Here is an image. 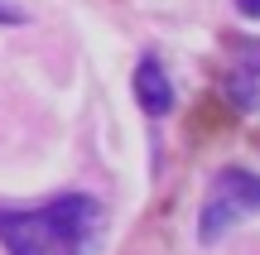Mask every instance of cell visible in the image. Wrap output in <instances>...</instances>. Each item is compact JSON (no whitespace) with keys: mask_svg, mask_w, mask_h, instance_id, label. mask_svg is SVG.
<instances>
[{"mask_svg":"<svg viewBox=\"0 0 260 255\" xmlns=\"http://www.w3.org/2000/svg\"><path fill=\"white\" fill-rule=\"evenodd\" d=\"M102 207L87 193H63L44 207H0V246L10 255H87Z\"/></svg>","mask_w":260,"mask_h":255,"instance_id":"1","label":"cell"},{"mask_svg":"<svg viewBox=\"0 0 260 255\" xmlns=\"http://www.w3.org/2000/svg\"><path fill=\"white\" fill-rule=\"evenodd\" d=\"M255 212H260V173L236 169V164L222 169L212 178V188H207L203 217H198V236H203V246L222 241L241 217H255Z\"/></svg>","mask_w":260,"mask_h":255,"instance_id":"2","label":"cell"},{"mask_svg":"<svg viewBox=\"0 0 260 255\" xmlns=\"http://www.w3.org/2000/svg\"><path fill=\"white\" fill-rule=\"evenodd\" d=\"M226 92H232L236 111H260V39L236 44V67L226 72Z\"/></svg>","mask_w":260,"mask_h":255,"instance_id":"3","label":"cell"},{"mask_svg":"<svg viewBox=\"0 0 260 255\" xmlns=\"http://www.w3.org/2000/svg\"><path fill=\"white\" fill-rule=\"evenodd\" d=\"M135 101L145 106L149 116H164L169 106H174V87H169L159 58H140V67H135Z\"/></svg>","mask_w":260,"mask_h":255,"instance_id":"4","label":"cell"},{"mask_svg":"<svg viewBox=\"0 0 260 255\" xmlns=\"http://www.w3.org/2000/svg\"><path fill=\"white\" fill-rule=\"evenodd\" d=\"M236 10H241V15H251V19H260V0H236Z\"/></svg>","mask_w":260,"mask_h":255,"instance_id":"5","label":"cell"}]
</instances>
